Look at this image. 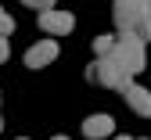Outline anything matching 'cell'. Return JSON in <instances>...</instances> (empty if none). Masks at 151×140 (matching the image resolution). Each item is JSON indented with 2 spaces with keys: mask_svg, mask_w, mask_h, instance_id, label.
Listing matches in <instances>:
<instances>
[{
  "mask_svg": "<svg viewBox=\"0 0 151 140\" xmlns=\"http://www.w3.org/2000/svg\"><path fill=\"white\" fill-rule=\"evenodd\" d=\"M86 83H97V86H104V90H126L129 83H133V75H129L115 57H93L90 61V68H86Z\"/></svg>",
  "mask_w": 151,
  "mask_h": 140,
  "instance_id": "1",
  "label": "cell"
},
{
  "mask_svg": "<svg viewBox=\"0 0 151 140\" xmlns=\"http://www.w3.org/2000/svg\"><path fill=\"white\" fill-rule=\"evenodd\" d=\"M111 57H115V61H119L129 75L144 72V65H147L144 39H140V36H133V32H119V36H115V50H111Z\"/></svg>",
  "mask_w": 151,
  "mask_h": 140,
  "instance_id": "2",
  "label": "cell"
},
{
  "mask_svg": "<svg viewBox=\"0 0 151 140\" xmlns=\"http://www.w3.org/2000/svg\"><path fill=\"white\" fill-rule=\"evenodd\" d=\"M40 29L47 36H68L76 29V18L68 11H58V7H50V11H40Z\"/></svg>",
  "mask_w": 151,
  "mask_h": 140,
  "instance_id": "3",
  "label": "cell"
},
{
  "mask_svg": "<svg viewBox=\"0 0 151 140\" xmlns=\"http://www.w3.org/2000/svg\"><path fill=\"white\" fill-rule=\"evenodd\" d=\"M50 61H58V43H54V39H40V43H32L25 50V65L29 68H43Z\"/></svg>",
  "mask_w": 151,
  "mask_h": 140,
  "instance_id": "4",
  "label": "cell"
},
{
  "mask_svg": "<svg viewBox=\"0 0 151 140\" xmlns=\"http://www.w3.org/2000/svg\"><path fill=\"white\" fill-rule=\"evenodd\" d=\"M122 97H126V104H129V111H133V115L151 118V90H144V86H137V83H129V86L122 90Z\"/></svg>",
  "mask_w": 151,
  "mask_h": 140,
  "instance_id": "5",
  "label": "cell"
},
{
  "mask_svg": "<svg viewBox=\"0 0 151 140\" xmlns=\"http://www.w3.org/2000/svg\"><path fill=\"white\" fill-rule=\"evenodd\" d=\"M115 133V118L111 115H90V118H83V136H90V140H104V136H111Z\"/></svg>",
  "mask_w": 151,
  "mask_h": 140,
  "instance_id": "6",
  "label": "cell"
},
{
  "mask_svg": "<svg viewBox=\"0 0 151 140\" xmlns=\"http://www.w3.org/2000/svg\"><path fill=\"white\" fill-rule=\"evenodd\" d=\"M133 18H137V0H111V22L119 32L133 29Z\"/></svg>",
  "mask_w": 151,
  "mask_h": 140,
  "instance_id": "7",
  "label": "cell"
},
{
  "mask_svg": "<svg viewBox=\"0 0 151 140\" xmlns=\"http://www.w3.org/2000/svg\"><path fill=\"white\" fill-rule=\"evenodd\" d=\"M133 36H140L144 43H151V0H137V18H133Z\"/></svg>",
  "mask_w": 151,
  "mask_h": 140,
  "instance_id": "8",
  "label": "cell"
},
{
  "mask_svg": "<svg viewBox=\"0 0 151 140\" xmlns=\"http://www.w3.org/2000/svg\"><path fill=\"white\" fill-rule=\"evenodd\" d=\"M115 50V36H97L93 39V57H108Z\"/></svg>",
  "mask_w": 151,
  "mask_h": 140,
  "instance_id": "9",
  "label": "cell"
},
{
  "mask_svg": "<svg viewBox=\"0 0 151 140\" xmlns=\"http://www.w3.org/2000/svg\"><path fill=\"white\" fill-rule=\"evenodd\" d=\"M11 32H14V18L0 7V36H11Z\"/></svg>",
  "mask_w": 151,
  "mask_h": 140,
  "instance_id": "10",
  "label": "cell"
},
{
  "mask_svg": "<svg viewBox=\"0 0 151 140\" xmlns=\"http://www.w3.org/2000/svg\"><path fill=\"white\" fill-rule=\"evenodd\" d=\"M22 4H25V7H32V11H50L58 0H22Z\"/></svg>",
  "mask_w": 151,
  "mask_h": 140,
  "instance_id": "11",
  "label": "cell"
},
{
  "mask_svg": "<svg viewBox=\"0 0 151 140\" xmlns=\"http://www.w3.org/2000/svg\"><path fill=\"white\" fill-rule=\"evenodd\" d=\"M11 57V43H7V36H0V65H4Z\"/></svg>",
  "mask_w": 151,
  "mask_h": 140,
  "instance_id": "12",
  "label": "cell"
},
{
  "mask_svg": "<svg viewBox=\"0 0 151 140\" xmlns=\"http://www.w3.org/2000/svg\"><path fill=\"white\" fill-rule=\"evenodd\" d=\"M50 140H68V136H61V133H58V136H50Z\"/></svg>",
  "mask_w": 151,
  "mask_h": 140,
  "instance_id": "13",
  "label": "cell"
},
{
  "mask_svg": "<svg viewBox=\"0 0 151 140\" xmlns=\"http://www.w3.org/2000/svg\"><path fill=\"white\" fill-rule=\"evenodd\" d=\"M115 140H129V136H115Z\"/></svg>",
  "mask_w": 151,
  "mask_h": 140,
  "instance_id": "14",
  "label": "cell"
},
{
  "mask_svg": "<svg viewBox=\"0 0 151 140\" xmlns=\"http://www.w3.org/2000/svg\"><path fill=\"white\" fill-rule=\"evenodd\" d=\"M18 140H29V136H18Z\"/></svg>",
  "mask_w": 151,
  "mask_h": 140,
  "instance_id": "15",
  "label": "cell"
},
{
  "mask_svg": "<svg viewBox=\"0 0 151 140\" xmlns=\"http://www.w3.org/2000/svg\"><path fill=\"white\" fill-rule=\"evenodd\" d=\"M0 129H4V122H0Z\"/></svg>",
  "mask_w": 151,
  "mask_h": 140,
  "instance_id": "16",
  "label": "cell"
},
{
  "mask_svg": "<svg viewBox=\"0 0 151 140\" xmlns=\"http://www.w3.org/2000/svg\"><path fill=\"white\" fill-rule=\"evenodd\" d=\"M140 140H144V136H140Z\"/></svg>",
  "mask_w": 151,
  "mask_h": 140,
  "instance_id": "17",
  "label": "cell"
}]
</instances>
